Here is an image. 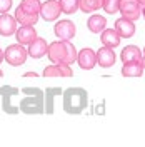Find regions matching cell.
I'll use <instances>...</instances> for the list:
<instances>
[{
	"mask_svg": "<svg viewBox=\"0 0 145 147\" xmlns=\"http://www.w3.org/2000/svg\"><path fill=\"white\" fill-rule=\"evenodd\" d=\"M22 100L18 104L20 112L35 115V114H44L45 112V94L40 90L38 87H23L22 89Z\"/></svg>",
	"mask_w": 145,
	"mask_h": 147,
	"instance_id": "obj_1",
	"label": "cell"
},
{
	"mask_svg": "<svg viewBox=\"0 0 145 147\" xmlns=\"http://www.w3.org/2000/svg\"><path fill=\"white\" fill-rule=\"evenodd\" d=\"M48 59L54 64H67L70 65L77 62V50L75 47L68 42V40H58V42H52L47 50Z\"/></svg>",
	"mask_w": 145,
	"mask_h": 147,
	"instance_id": "obj_2",
	"label": "cell"
},
{
	"mask_svg": "<svg viewBox=\"0 0 145 147\" xmlns=\"http://www.w3.org/2000/svg\"><path fill=\"white\" fill-rule=\"evenodd\" d=\"M89 105V94L82 87H70L64 92V110L67 114H80Z\"/></svg>",
	"mask_w": 145,
	"mask_h": 147,
	"instance_id": "obj_3",
	"label": "cell"
},
{
	"mask_svg": "<svg viewBox=\"0 0 145 147\" xmlns=\"http://www.w3.org/2000/svg\"><path fill=\"white\" fill-rule=\"evenodd\" d=\"M18 89L17 87H12V85H3L0 87V95H2V109L5 110L10 115H17L20 112V107H17L13 104V99L18 95Z\"/></svg>",
	"mask_w": 145,
	"mask_h": 147,
	"instance_id": "obj_4",
	"label": "cell"
},
{
	"mask_svg": "<svg viewBox=\"0 0 145 147\" xmlns=\"http://www.w3.org/2000/svg\"><path fill=\"white\" fill-rule=\"evenodd\" d=\"M3 57L7 60V64L13 65V67H18V65L25 64L28 57V50L23 49V45L20 44H13V45H9L3 52Z\"/></svg>",
	"mask_w": 145,
	"mask_h": 147,
	"instance_id": "obj_5",
	"label": "cell"
},
{
	"mask_svg": "<svg viewBox=\"0 0 145 147\" xmlns=\"http://www.w3.org/2000/svg\"><path fill=\"white\" fill-rule=\"evenodd\" d=\"M118 10L122 13V17L128 18V20H134L142 17V7L138 3V0H120V5Z\"/></svg>",
	"mask_w": 145,
	"mask_h": 147,
	"instance_id": "obj_6",
	"label": "cell"
},
{
	"mask_svg": "<svg viewBox=\"0 0 145 147\" xmlns=\"http://www.w3.org/2000/svg\"><path fill=\"white\" fill-rule=\"evenodd\" d=\"M62 13V7H60V2L58 0H48L42 3V9H40V17L44 18L45 22H54L58 18V15Z\"/></svg>",
	"mask_w": 145,
	"mask_h": 147,
	"instance_id": "obj_7",
	"label": "cell"
},
{
	"mask_svg": "<svg viewBox=\"0 0 145 147\" xmlns=\"http://www.w3.org/2000/svg\"><path fill=\"white\" fill-rule=\"evenodd\" d=\"M77 62L79 67L83 70H92L97 64V52H93L92 49H82L77 54Z\"/></svg>",
	"mask_w": 145,
	"mask_h": 147,
	"instance_id": "obj_8",
	"label": "cell"
},
{
	"mask_svg": "<svg viewBox=\"0 0 145 147\" xmlns=\"http://www.w3.org/2000/svg\"><path fill=\"white\" fill-rule=\"evenodd\" d=\"M54 32L60 40H72L75 37V24L72 20H60L57 22Z\"/></svg>",
	"mask_w": 145,
	"mask_h": 147,
	"instance_id": "obj_9",
	"label": "cell"
},
{
	"mask_svg": "<svg viewBox=\"0 0 145 147\" xmlns=\"http://www.w3.org/2000/svg\"><path fill=\"white\" fill-rule=\"evenodd\" d=\"M17 18L9 15V13H0V35L10 37L17 32Z\"/></svg>",
	"mask_w": 145,
	"mask_h": 147,
	"instance_id": "obj_10",
	"label": "cell"
},
{
	"mask_svg": "<svg viewBox=\"0 0 145 147\" xmlns=\"http://www.w3.org/2000/svg\"><path fill=\"white\" fill-rule=\"evenodd\" d=\"M73 70L67 64H52L44 69V77H72Z\"/></svg>",
	"mask_w": 145,
	"mask_h": 147,
	"instance_id": "obj_11",
	"label": "cell"
},
{
	"mask_svg": "<svg viewBox=\"0 0 145 147\" xmlns=\"http://www.w3.org/2000/svg\"><path fill=\"white\" fill-rule=\"evenodd\" d=\"M115 59H117V57H115V52L107 45L100 47L99 50H97V64H99L100 67H103V69L112 67V65L115 64Z\"/></svg>",
	"mask_w": 145,
	"mask_h": 147,
	"instance_id": "obj_12",
	"label": "cell"
},
{
	"mask_svg": "<svg viewBox=\"0 0 145 147\" xmlns=\"http://www.w3.org/2000/svg\"><path fill=\"white\" fill-rule=\"evenodd\" d=\"M15 37H17V42L20 45H30L37 38V32L34 25H22L20 28H17Z\"/></svg>",
	"mask_w": 145,
	"mask_h": 147,
	"instance_id": "obj_13",
	"label": "cell"
},
{
	"mask_svg": "<svg viewBox=\"0 0 145 147\" xmlns=\"http://www.w3.org/2000/svg\"><path fill=\"white\" fill-rule=\"evenodd\" d=\"M47 50H48L47 40L42 38V37H37L35 40L28 45V57H32V59H42L44 55H47Z\"/></svg>",
	"mask_w": 145,
	"mask_h": 147,
	"instance_id": "obj_14",
	"label": "cell"
},
{
	"mask_svg": "<svg viewBox=\"0 0 145 147\" xmlns=\"http://www.w3.org/2000/svg\"><path fill=\"white\" fill-rule=\"evenodd\" d=\"M115 30L118 32V35L122 37V38H130V37L135 34L134 20H128V18H125V17L115 20Z\"/></svg>",
	"mask_w": 145,
	"mask_h": 147,
	"instance_id": "obj_15",
	"label": "cell"
},
{
	"mask_svg": "<svg viewBox=\"0 0 145 147\" xmlns=\"http://www.w3.org/2000/svg\"><path fill=\"white\" fill-rule=\"evenodd\" d=\"M120 38H122V37L118 35V32L115 28H105V30L102 32V35H100V42H102L103 45L113 49V47H118Z\"/></svg>",
	"mask_w": 145,
	"mask_h": 147,
	"instance_id": "obj_16",
	"label": "cell"
},
{
	"mask_svg": "<svg viewBox=\"0 0 145 147\" xmlns=\"http://www.w3.org/2000/svg\"><path fill=\"white\" fill-rule=\"evenodd\" d=\"M120 59L124 64H128V62H140L142 60V52L137 45H127L122 54H120Z\"/></svg>",
	"mask_w": 145,
	"mask_h": 147,
	"instance_id": "obj_17",
	"label": "cell"
},
{
	"mask_svg": "<svg viewBox=\"0 0 145 147\" xmlns=\"http://www.w3.org/2000/svg\"><path fill=\"white\" fill-rule=\"evenodd\" d=\"M13 17L17 18V22L20 25H35L37 20H38V15H34V13L25 12L20 5L15 9V15H13Z\"/></svg>",
	"mask_w": 145,
	"mask_h": 147,
	"instance_id": "obj_18",
	"label": "cell"
},
{
	"mask_svg": "<svg viewBox=\"0 0 145 147\" xmlns=\"http://www.w3.org/2000/svg\"><path fill=\"white\" fill-rule=\"evenodd\" d=\"M87 27L92 34H99V32H103L105 27H107V20L102 15H90V18L87 20Z\"/></svg>",
	"mask_w": 145,
	"mask_h": 147,
	"instance_id": "obj_19",
	"label": "cell"
},
{
	"mask_svg": "<svg viewBox=\"0 0 145 147\" xmlns=\"http://www.w3.org/2000/svg\"><path fill=\"white\" fill-rule=\"evenodd\" d=\"M144 74L142 62H128L122 67V75L124 77H140Z\"/></svg>",
	"mask_w": 145,
	"mask_h": 147,
	"instance_id": "obj_20",
	"label": "cell"
},
{
	"mask_svg": "<svg viewBox=\"0 0 145 147\" xmlns=\"http://www.w3.org/2000/svg\"><path fill=\"white\" fill-rule=\"evenodd\" d=\"M62 94V89L60 87H48L45 90V112L47 114H52L54 112V100L55 95H60Z\"/></svg>",
	"mask_w": 145,
	"mask_h": 147,
	"instance_id": "obj_21",
	"label": "cell"
},
{
	"mask_svg": "<svg viewBox=\"0 0 145 147\" xmlns=\"http://www.w3.org/2000/svg\"><path fill=\"white\" fill-rule=\"evenodd\" d=\"M102 7H103V0H79V9L85 13L97 12Z\"/></svg>",
	"mask_w": 145,
	"mask_h": 147,
	"instance_id": "obj_22",
	"label": "cell"
},
{
	"mask_svg": "<svg viewBox=\"0 0 145 147\" xmlns=\"http://www.w3.org/2000/svg\"><path fill=\"white\" fill-rule=\"evenodd\" d=\"M20 7L28 12V13H34V15H38L40 13V9H42V3L38 0H22L20 2Z\"/></svg>",
	"mask_w": 145,
	"mask_h": 147,
	"instance_id": "obj_23",
	"label": "cell"
},
{
	"mask_svg": "<svg viewBox=\"0 0 145 147\" xmlns=\"http://www.w3.org/2000/svg\"><path fill=\"white\" fill-rule=\"evenodd\" d=\"M60 2V7H62V12L70 15V13H75L79 10V0H58Z\"/></svg>",
	"mask_w": 145,
	"mask_h": 147,
	"instance_id": "obj_24",
	"label": "cell"
},
{
	"mask_svg": "<svg viewBox=\"0 0 145 147\" xmlns=\"http://www.w3.org/2000/svg\"><path fill=\"white\" fill-rule=\"evenodd\" d=\"M118 5H120V0H103V9L109 15H113L118 12Z\"/></svg>",
	"mask_w": 145,
	"mask_h": 147,
	"instance_id": "obj_25",
	"label": "cell"
},
{
	"mask_svg": "<svg viewBox=\"0 0 145 147\" xmlns=\"http://www.w3.org/2000/svg\"><path fill=\"white\" fill-rule=\"evenodd\" d=\"M12 9V0H0V13H7Z\"/></svg>",
	"mask_w": 145,
	"mask_h": 147,
	"instance_id": "obj_26",
	"label": "cell"
},
{
	"mask_svg": "<svg viewBox=\"0 0 145 147\" xmlns=\"http://www.w3.org/2000/svg\"><path fill=\"white\" fill-rule=\"evenodd\" d=\"M23 77H38V75H37L35 72H25L23 74Z\"/></svg>",
	"mask_w": 145,
	"mask_h": 147,
	"instance_id": "obj_27",
	"label": "cell"
},
{
	"mask_svg": "<svg viewBox=\"0 0 145 147\" xmlns=\"http://www.w3.org/2000/svg\"><path fill=\"white\" fill-rule=\"evenodd\" d=\"M2 60H5V57H3V52L0 50V64H2Z\"/></svg>",
	"mask_w": 145,
	"mask_h": 147,
	"instance_id": "obj_28",
	"label": "cell"
},
{
	"mask_svg": "<svg viewBox=\"0 0 145 147\" xmlns=\"http://www.w3.org/2000/svg\"><path fill=\"white\" fill-rule=\"evenodd\" d=\"M140 62H142V67L145 69V55H142V60H140Z\"/></svg>",
	"mask_w": 145,
	"mask_h": 147,
	"instance_id": "obj_29",
	"label": "cell"
},
{
	"mask_svg": "<svg viewBox=\"0 0 145 147\" xmlns=\"http://www.w3.org/2000/svg\"><path fill=\"white\" fill-rule=\"evenodd\" d=\"M138 3H140V7H142V9L145 7V0H138Z\"/></svg>",
	"mask_w": 145,
	"mask_h": 147,
	"instance_id": "obj_30",
	"label": "cell"
},
{
	"mask_svg": "<svg viewBox=\"0 0 145 147\" xmlns=\"http://www.w3.org/2000/svg\"><path fill=\"white\" fill-rule=\"evenodd\" d=\"M142 15H144V17H145V7H144V9H142Z\"/></svg>",
	"mask_w": 145,
	"mask_h": 147,
	"instance_id": "obj_31",
	"label": "cell"
},
{
	"mask_svg": "<svg viewBox=\"0 0 145 147\" xmlns=\"http://www.w3.org/2000/svg\"><path fill=\"white\" fill-rule=\"evenodd\" d=\"M0 77H3V72H2V70H0Z\"/></svg>",
	"mask_w": 145,
	"mask_h": 147,
	"instance_id": "obj_32",
	"label": "cell"
},
{
	"mask_svg": "<svg viewBox=\"0 0 145 147\" xmlns=\"http://www.w3.org/2000/svg\"><path fill=\"white\" fill-rule=\"evenodd\" d=\"M144 55H145V49H144Z\"/></svg>",
	"mask_w": 145,
	"mask_h": 147,
	"instance_id": "obj_33",
	"label": "cell"
}]
</instances>
